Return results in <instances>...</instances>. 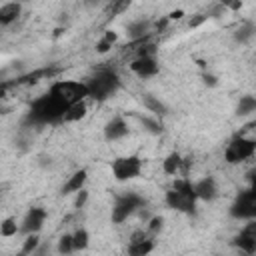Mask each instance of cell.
<instances>
[{"mask_svg": "<svg viewBox=\"0 0 256 256\" xmlns=\"http://www.w3.org/2000/svg\"><path fill=\"white\" fill-rule=\"evenodd\" d=\"M16 220L14 218H6V220H2V224H0V234L4 236V238H10V236H14L16 234Z\"/></svg>", "mask_w": 256, "mask_h": 256, "instance_id": "obj_23", "label": "cell"}, {"mask_svg": "<svg viewBox=\"0 0 256 256\" xmlns=\"http://www.w3.org/2000/svg\"><path fill=\"white\" fill-rule=\"evenodd\" d=\"M182 158H180V154L178 152H172L166 160H164V172L166 174H176L180 168H182Z\"/></svg>", "mask_w": 256, "mask_h": 256, "instance_id": "obj_18", "label": "cell"}, {"mask_svg": "<svg viewBox=\"0 0 256 256\" xmlns=\"http://www.w3.org/2000/svg\"><path fill=\"white\" fill-rule=\"evenodd\" d=\"M88 246V232L86 230H78L74 234V248L76 250H84Z\"/></svg>", "mask_w": 256, "mask_h": 256, "instance_id": "obj_24", "label": "cell"}, {"mask_svg": "<svg viewBox=\"0 0 256 256\" xmlns=\"http://www.w3.org/2000/svg\"><path fill=\"white\" fill-rule=\"evenodd\" d=\"M86 104L84 102H76V104H72V106H68V110L64 112V122H76V120H80V118H84L86 116Z\"/></svg>", "mask_w": 256, "mask_h": 256, "instance_id": "obj_16", "label": "cell"}, {"mask_svg": "<svg viewBox=\"0 0 256 256\" xmlns=\"http://www.w3.org/2000/svg\"><path fill=\"white\" fill-rule=\"evenodd\" d=\"M140 168H142V162L138 156H122V158L114 160L112 174L116 180H130L140 174Z\"/></svg>", "mask_w": 256, "mask_h": 256, "instance_id": "obj_6", "label": "cell"}, {"mask_svg": "<svg viewBox=\"0 0 256 256\" xmlns=\"http://www.w3.org/2000/svg\"><path fill=\"white\" fill-rule=\"evenodd\" d=\"M256 152V140L244 138V136H236L224 150V160L228 164H238L246 158H250Z\"/></svg>", "mask_w": 256, "mask_h": 256, "instance_id": "obj_5", "label": "cell"}, {"mask_svg": "<svg viewBox=\"0 0 256 256\" xmlns=\"http://www.w3.org/2000/svg\"><path fill=\"white\" fill-rule=\"evenodd\" d=\"M66 110H68V106L48 92L46 96H42V98L32 102L30 112H28V120H32L36 124L58 122V120H64V112Z\"/></svg>", "mask_w": 256, "mask_h": 256, "instance_id": "obj_1", "label": "cell"}, {"mask_svg": "<svg viewBox=\"0 0 256 256\" xmlns=\"http://www.w3.org/2000/svg\"><path fill=\"white\" fill-rule=\"evenodd\" d=\"M242 234H246V236H250V238H256V218H252V222L246 224V228L242 230Z\"/></svg>", "mask_w": 256, "mask_h": 256, "instance_id": "obj_32", "label": "cell"}, {"mask_svg": "<svg viewBox=\"0 0 256 256\" xmlns=\"http://www.w3.org/2000/svg\"><path fill=\"white\" fill-rule=\"evenodd\" d=\"M130 70L134 74H138L140 78H148V76H154L158 72V62L152 56H138L130 64Z\"/></svg>", "mask_w": 256, "mask_h": 256, "instance_id": "obj_9", "label": "cell"}, {"mask_svg": "<svg viewBox=\"0 0 256 256\" xmlns=\"http://www.w3.org/2000/svg\"><path fill=\"white\" fill-rule=\"evenodd\" d=\"M182 14H184L182 10H174V12H170L168 18H170V20H178V18H182Z\"/></svg>", "mask_w": 256, "mask_h": 256, "instance_id": "obj_36", "label": "cell"}, {"mask_svg": "<svg viewBox=\"0 0 256 256\" xmlns=\"http://www.w3.org/2000/svg\"><path fill=\"white\" fill-rule=\"evenodd\" d=\"M152 248H154V242H152V240H142V242H134V244H130L128 252L134 254V256H140V254H148Z\"/></svg>", "mask_w": 256, "mask_h": 256, "instance_id": "obj_20", "label": "cell"}, {"mask_svg": "<svg viewBox=\"0 0 256 256\" xmlns=\"http://www.w3.org/2000/svg\"><path fill=\"white\" fill-rule=\"evenodd\" d=\"M230 214L234 218H250V220L256 218V196L250 192V188L238 194V198L230 208Z\"/></svg>", "mask_w": 256, "mask_h": 256, "instance_id": "obj_7", "label": "cell"}, {"mask_svg": "<svg viewBox=\"0 0 256 256\" xmlns=\"http://www.w3.org/2000/svg\"><path fill=\"white\" fill-rule=\"evenodd\" d=\"M144 200L138 196V194H124L116 200L114 208H112V220L114 222H124L138 206H142Z\"/></svg>", "mask_w": 256, "mask_h": 256, "instance_id": "obj_8", "label": "cell"}, {"mask_svg": "<svg viewBox=\"0 0 256 256\" xmlns=\"http://www.w3.org/2000/svg\"><path fill=\"white\" fill-rule=\"evenodd\" d=\"M146 30H148V24H146V22H138V24H132V26L128 28V32H130L132 38H142Z\"/></svg>", "mask_w": 256, "mask_h": 256, "instance_id": "obj_27", "label": "cell"}, {"mask_svg": "<svg viewBox=\"0 0 256 256\" xmlns=\"http://www.w3.org/2000/svg\"><path fill=\"white\" fill-rule=\"evenodd\" d=\"M256 32V28L252 26V24H244L242 28H238V32H236V40H240V42H246L252 34Z\"/></svg>", "mask_w": 256, "mask_h": 256, "instance_id": "obj_25", "label": "cell"}, {"mask_svg": "<svg viewBox=\"0 0 256 256\" xmlns=\"http://www.w3.org/2000/svg\"><path fill=\"white\" fill-rule=\"evenodd\" d=\"M116 38H118V36H116V32L108 30V32L104 34V38H102V40L96 44V52H98V54H104V52H108V50L112 48V44L116 42Z\"/></svg>", "mask_w": 256, "mask_h": 256, "instance_id": "obj_19", "label": "cell"}, {"mask_svg": "<svg viewBox=\"0 0 256 256\" xmlns=\"http://www.w3.org/2000/svg\"><path fill=\"white\" fill-rule=\"evenodd\" d=\"M44 218H46V210H42V208H30V212H28L26 218H24L22 230L28 232V234L38 232V230L42 228V224H44Z\"/></svg>", "mask_w": 256, "mask_h": 256, "instance_id": "obj_10", "label": "cell"}, {"mask_svg": "<svg viewBox=\"0 0 256 256\" xmlns=\"http://www.w3.org/2000/svg\"><path fill=\"white\" fill-rule=\"evenodd\" d=\"M166 202L180 210V212H192L194 210V202H196V192H194V186L186 180V178H180L174 182L172 190L166 192Z\"/></svg>", "mask_w": 256, "mask_h": 256, "instance_id": "obj_2", "label": "cell"}, {"mask_svg": "<svg viewBox=\"0 0 256 256\" xmlns=\"http://www.w3.org/2000/svg\"><path fill=\"white\" fill-rule=\"evenodd\" d=\"M86 176H88L86 170H78V172H74V174L70 176V180L64 184L62 192H64V194H70V192H78V190H82V186H84V182H86Z\"/></svg>", "mask_w": 256, "mask_h": 256, "instance_id": "obj_13", "label": "cell"}, {"mask_svg": "<svg viewBox=\"0 0 256 256\" xmlns=\"http://www.w3.org/2000/svg\"><path fill=\"white\" fill-rule=\"evenodd\" d=\"M234 244H236L240 250L248 252V254H254V252H256V238H250V236H246V234H242V232L234 238Z\"/></svg>", "mask_w": 256, "mask_h": 256, "instance_id": "obj_17", "label": "cell"}, {"mask_svg": "<svg viewBox=\"0 0 256 256\" xmlns=\"http://www.w3.org/2000/svg\"><path fill=\"white\" fill-rule=\"evenodd\" d=\"M130 2H132V0H114V6H112V12H114V14H118V12H122V10H126Z\"/></svg>", "mask_w": 256, "mask_h": 256, "instance_id": "obj_31", "label": "cell"}, {"mask_svg": "<svg viewBox=\"0 0 256 256\" xmlns=\"http://www.w3.org/2000/svg\"><path fill=\"white\" fill-rule=\"evenodd\" d=\"M20 16V4L18 2H8L0 8V22L4 26H8L10 22H14Z\"/></svg>", "mask_w": 256, "mask_h": 256, "instance_id": "obj_14", "label": "cell"}, {"mask_svg": "<svg viewBox=\"0 0 256 256\" xmlns=\"http://www.w3.org/2000/svg\"><path fill=\"white\" fill-rule=\"evenodd\" d=\"M220 4L224 8H228V10H232V12H236V10L242 8V0H220Z\"/></svg>", "mask_w": 256, "mask_h": 256, "instance_id": "obj_29", "label": "cell"}, {"mask_svg": "<svg viewBox=\"0 0 256 256\" xmlns=\"http://www.w3.org/2000/svg\"><path fill=\"white\" fill-rule=\"evenodd\" d=\"M48 92H50L54 98H58L60 102H64L66 106H72V104H76V102H82L86 96H90L88 84L74 82V80H60V82H54Z\"/></svg>", "mask_w": 256, "mask_h": 256, "instance_id": "obj_3", "label": "cell"}, {"mask_svg": "<svg viewBox=\"0 0 256 256\" xmlns=\"http://www.w3.org/2000/svg\"><path fill=\"white\" fill-rule=\"evenodd\" d=\"M194 192H196V198L212 200L216 196V182L212 178H202L200 182L194 184Z\"/></svg>", "mask_w": 256, "mask_h": 256, "instance_id": "obj_12", "label": "cell"}, {"mask_svg": "<svg viewBox=\"0 0 256 256\" xmlns=\"http://www.w3.org/2000/svg\"><path fill=\"white\" fill-rule=\"evenodd\" d=\"M256 110V98L254 96H242L240 98V104H238V114L240 116H246L250 112Z\"/></svg>", "mask_w": 256, "mask_h": 256, "instance_id": "obj_21", "label": "cell"}, {"mask_svg": "<svg viewBox=\"0 0 256 256\" xmlns=\"http://www.w3.org/2000/svg\"><path fill=\"white\" fill-rule=\"evenodd\" d=\"M204 82H206V84H210V86H214V84H216V78H214V76H210V74H204Z\"/></svg>", "mask_w": 256, "mask_h": 256, "instance_id": "obj_38", "label": "cell"}, {"mask_svg": "<svg viewBox=\"0 0 256 256\" xmlns=\"http://www.w3.org/2000/svg\"><path fill=\"white\" fill-rule=\"evenodd\" d=\"M118 88V76L112 70H98L90 80H88V90L90 96L96 100H104L110 94H114V90Z\"/></svg>", "mask_w": 256, "mask_h": 256, "instance_id": "obj_4", "label": "cell"}, {"mask_svg": "<svg viewBox=\"0 0 256 256\" xmlns=\"http://www.w3.org/2000/svg\"><path fill=\"white\" fill-rule=\"evenodd\" d=\"M70 250H74V236H68V234H64L62 238H60V242H58V252H70Z\"/></svg>", "mask_w": 256, "mask_h": 256, "instance_id": "obj_26", "label": "cell"}, {"mask_svg": "<svg viewBox=\"0 0 256 256\" xmlns=\"http://www.w3.org/2000/svg\"><path fill=\"white\" fill-rule=\"evenodd\" d=\"M166 24H168V18L158 20V22H156V30H164V28H166Z\"/></svg>", "mask_w": 256, "mask_h": 256, "instance_id": "obj_37", "label": "cell"}, {"mask_svg": "<svg viewBox=\"0 0 256 256\" xmlns=\"http://www.w3.org/2000/svg\"><path fill=\"white\" fill-rule=\"evenodd\" d=\"M36 246H38V236L32 232L26 240H24V246H22V252L24 254H30V252H34L36 250Z\"/></svg>", "mask_w": 256, "mask_h": 256, "instance_id": "obj_28", "label": "cell"}, {"mask_svg": "<svg viewBox=\"0 0 256 256\" xmlns=\"http://www.w3.org/2000/svg\"><path fill=\"white\" fill-rule=\"evenodd\" d=\"M126 134H128V124H126L122 118L110 120V122L106 124V128H104V136H106L108 140H118V138H122V136H126Z\"/></svg>", "mask_w": 256, "mask_h": 256, "instance_id": "obj_11", "label": "cell"}, {"mask_svg": "<svg viewBox=\"0 0 256 256\" xmlns=\"http://www.w3.org/2000/svg\"><path fill=\"white\" fill-rule=\"evenodd\" d=\"M142 122H144L146 126H150V130H152V132H160V126H158L156 122H152V120H148V118H142Z\"/></svg>", "mask_w": 256, "mask_h": 256, "instance_id": "obj_35", "label": "cell"}, {"mask_svg": "<svg viewBox=\"0 0 256 256\" xmlns=\"http://www.w3.org/2000/svg\"><path fill=\"white\" fill-rule=\"evenodd\" d=\"M160 228H162V218H158V216H156V218H152V220H150V226H148V234H150V236H154V234H156Z\"/></svg>", "mask_w": 256, "mask_h": 256, "instance_id": "obj_30", "label": "cell"}, {"mask_svg": "<svg viewBox=\"0 0 256 256\" xmlns=\"http://www.w3.org/2000/svg\"><path fill=\"white\" fill-rule=\"evenodd\" d=\"M56 72H58L56 68H40V70H34V72H30V74H26V76L18 78V80H16V84H36L40 78L52 76V74H56Z\"/></svg>", "mask_w": 256, "mask_h": 256, "instance_id": "obj_15", "label": "cell"}, {"mask_svg": "<svg viewBox=\"0 0 256 256\" xmlns=\"http://www.w3.org/2000/svg\"><path fill=\"white\" fill-rule=\"evenodd\" d=\"M144 106H146V108H150V110H152V112H156V114H164V112H166L164 104H162L160 100H156L154 96H150V94H146V96H144Z\"/></svg>", "mask_w": 256, "mask_h": 256, "instance_id": "obj_22", "label": "cell"}, {"mask_svg": "<svg viewBox=\"0 0 256 256\" xmlns=\"http://www.w3.org/2000/svg\"><path fill=\"white\" fill-rule=\"evenodd\" d=\"M204 20H206V16H204V14H196L194 18H190L188 26H190V28H198V26H200V24H202Z\"/></svg>", "mask_w": 256, "mask_h": 256, "instance_id": "obj_34", "label": "cell"}, {"mask_svg": "<svg viewBox=\"0 0 256 256\" xmlns=\"http://www.w3.org/2000/svg\"><path fill=\"white\" fill-rule=\"evenodd\" d=\"M250 178H252V184H250V192H252V194L256 196V172H254V174H252Z\"/></svg>", "mask_w": 256, "mask_h": 256, "instance_id": "obj_39", "label": "cell"}, {"mask_svg": "<svg viewBox=\"0 0 256 256\" xmlns=\"http://www.w3.org/2000/svg\"><path fill=\"white\" fill-rule=\"evenodd\" d=\"M86 198H88V192H86V190H78V196H76L74 206H76V208H82L84 202H86Z\"/></svg>", "mask_w": 256, "mask_h": 256, "instance_id": "obj_33", "label": "cell"}]
</instances>
